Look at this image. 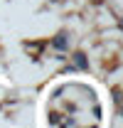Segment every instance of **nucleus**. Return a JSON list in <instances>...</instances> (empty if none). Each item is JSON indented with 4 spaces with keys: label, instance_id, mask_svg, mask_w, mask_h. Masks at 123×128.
I'll use <instances>...</instances> for the list:
<instances>
[{
    "label": "nucleus",
    "instance_id": "nucleus-1",
    "mask_svg": "<svg viewBox=\"0 0 123 128\" xmlns=\"http://www.w3.org/2000/svg\"><path fill=\"white\" fill-rule=\"evenodd\" d=\"M76 57V64L81 66V69H86V59H84V54H74Z\"/></svg>",
    "mask_w": 123,
    "mask_h": 128
},
{
    "label": "nucleus",
    "instance_id": "nucleus-2",
    "mask_svg": "<svg viewBox=\"0 0 123 128\" xmlns=\"http://www.w3.org/2000/svg\"><path fill=\"white\" fill-rule=\"evenodd\" d=\"M54 47H64V37H57L54 40Z\"/></svg>",
    "mask_w": 123,
    "mask_h": 128
}]
</instances>
